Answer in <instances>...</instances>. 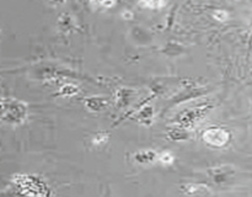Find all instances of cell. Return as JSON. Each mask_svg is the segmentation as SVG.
I'll use <instances>...</instances> for the list:
<instances>
[{
	"instance_id": "obj_8",
	"label": "cell",
	"mask_w": 252,
	"mask_h": 197,
	"mask_svg": "<svg viewBox=\"0 0 252 197\" xmlns=\"http://www.w3.org/2000/svg\"><path fill=\"white\" fill-rule=\"evenodd\" d=\"M135 95V91L132 90V89H126L122 88L117 91V95H116V102H117V106L120 107H126V106L129 105L133 101Z\"/></svg>"
},
{
	"instance_id": "obj_16",
	"label": "cell",
	"mask_w": 252,
	"mask_h": 197,
	"mask_svg": "<svg viewBox=\"0 0 252 197\" xmlns=\"http://www.w3.org/2000/svg\"><path fill=\"white\" fill-rule=\"evenodd\" d=\"M108 138H110V135H108L107 133H97V134L94 135L93 144L96 145V147H102V145H105L106 143L108 142Z\"/></svg>"
},
{
	"instance_id": "obj_1",
	"label": "cell",
	"mask_w": 252,
	"mask_h": 197,
	"mask_svg": "<svg viewBox=\"0 0 252 197\" xmlns=\"http://www.w3.org/2000/svg\"><path fill=\"white\" fill-rule=\"evenodd\" d=\"M29 105L25 101L14 98H4L1 100V121L2 123L17 127L26 122L29 118Z\"/></svg>"
},
{
	"instance_id": "obj_9",
	"label": "cell",
	"mask_w": 252,
	"mask_h": 197,
	"mask_svg": "<svg viewBox=\"0 0 252 197\" xmlns=\"http://www.w3.org/2000/svg\"><path fill=\"white\" fill-rule=\"evenodd\" d=\"M167 137H169V139L172 140V142H184V140L189 139L191 133H189V131L186 130V128L177 126V127L170 128V130L167 131Z\"/></svg>"
},
{
	"instance_id": "obj_6",
	"label": "cell",
	"mask_w": 252,
	"mask_h": 197,
	"mask_svg": "<svg viewBox=\"0 0 252 197\" xmlns=\"http://www.w3.org/2000/svg\"><path fill=\"white\" fill-rule=\"evenodd\" d=\"M84 103H85V107L91 112H100V111L106 110V107L108 106V101L105 98H101V96L86 98Z\"/></svg>"
},
{
	"instance_id": "obj_7",
	"label": "cell",
	"mask_w": 252,
	"mask_h": 197,
	"mask_svg": "<svg viewBox=\"0 0 252 197\" xmlns=\"http://www.w3.org/2000/svg\"><path fill=\"white\" fill-rule=\"evenodd\" d=\"M181 190L184 191V194L191 195V196H203V195H212V191L209 190L208 186L201 184H186L182 185Z\"/></svg>"
},
{
	"instance_id": "obj_3",
	"label": "cell",
	"mask_w": 252,
	"mask_h": 197,
	"mask_svg": "<svg viewBox=\"0 0 252 197\" xmlns=\"http://www.w3.org/2000/svg\"><path fill=\"white\" fill-rule=\"evenodd\" d=\"M202 138L207 144L214 148H223L230 142L231 134L228 130L220 127H209L202 133Z\"/></svg>"
},
{
	"instance_id": "obj_11",
	"label": "cell",
	"mask_w": 252,
	"mask_h": 197,
	"mask_svg": "<svg viewBox=\"0 0 252 197\" xmlns=\"http://www.w3.org/2000/svg\"><path fill=\"white\" fill-rule=\"evenodd\" d=\"M130 36H132L133 39L138 38V43L147 44L149 42H152V34L145 29H142V27H133L132 32H130Z\"/></svg>"
},
{
	"instance_id": "obj_12",
	"label": "cell",
	"mask_w": 252,
	"mask_h": 197,
	"mask_svg": "<svg viewBox=\"0 0 252 197\" xmlns=\"http://www.w3.org/2000/svg\"><path fill=\"white\" fill-rule=\"evenodd\" d=\"M79 91H80V89H79L78 85L73 83H65L59 88L58 95L63 96V98H73Z\"/></svg>"
},
{
	"instance_id": "obj_20",
	"label": "cell",
	"mask_w": 252,
	"mask_h": 197,
	"mask_svg": "<svg viewBox=\"0 0 252 197\" xmlns=\"http://www.w3.org/2000/svg\"><path fill=\"white\" fill-rule=\"evenodd\" d=\"M133 16H134V14L130 10H123L122 14H121V17L123 20H132Z\"/></svg>"
},
{
	"instance_id": "obj_18",
	"label": "cell",
	"mask_w": 252,
	"mask_h": 197,
	"mask_svg": "<svg viewBox=\"0 0 252 197\" xmlns=\"http://www.w3.org/2000/svg\"><path fill=\"white\" fill-rule=\"evenodd\" d=\"M213 17L216 20H218V21L224 22L228 20L229 15H228V12L224 11V10H217V11L213 12Z\"/></svg>"
},
{
	"instance_id": "obj_13",
	"label": "cell",
	"mask_w": 252,
	"mask_h": 197,
	"mask_svg": "<svg viewBox=\"0 0 252 197\" xmlns=\"http://www.w3.org/2000/svg\"><path fill=\"white\" fill-rule=\"evenodd\" d=\"M153 117H154V108L150 105L144 106L137 115L139 122L144 123V125H149L150 121H153Z\"/></svg>"
},
{
	"instance_id": "obj_19",
	"label": "cell",
	"mask_w": 252,
	"mask_h": 197,
	"mask_svg": "<svg viewBox=\"0 0 252 197\" xmlns=\"http://www.w3.org/2000/svg\"><path fill=\"white\" fill-rule=\"evenodd\" d=\"M46 2L51 6H61V5L65 4L66 0H46Z\"/></svg>"
},
{
	"instance_id": "obj_17",
	"label": "cell",
	"mask_w": 252,
	"mask_h": 197,
	"mask_svg": "<svg viewBox=\"0 0 252 197\" xmlns=\"http://www.w3.org/2000/svg\"><path fill=\"white\" fill-rule=\"evenodd\" d=\"M91 2L100 7H112L115 5L116 0H91Z\"/></svg>"
},
{
	"instance_id": "obj_5",
	"label": "cell",
	"mask_w": 252,
	"mask_h": 197,
	"mask_svg": "<svg viewBox=\"0 0 252 197\" xmlns=\"http://www.w3.org/2000/svg\"><path fill=\"white\" fill-rule=\"evenodd\" d=\"M159 153L154 149H142L138 150L133 155V159L135 163L140 165H152L155 162H158Z\"/></svg>"
},
{
	"instance_id": "obj_21",
	"label": "cell",
	"mask_w": 252,
	"mask_h": 197,
	"mask_svg": "<svg viewBox=\"0 0 252 197\" xmlns=\"http://www.w3.org/2000/svg\"><path fill=\"white\" fill-rule=\"evenodd\" d=\"M250 20H251V21H250V24H251V26H252V16H251V19H250Z\"/></svg>"
},
{
	"instance_id": "obj_15",
	"label": "cell",
	"mask_w": 252,
	"mask_h": 197,
	"mask_svg": "<svg viewBox=\"0 0 252 197\" xmlns=\"http://www.w3.org/2000/svg\"><path fill=\"white\" fill-rule=\"evenodd\" d=\"M158 162L162 165H171L175 162V157L171 152L169 150H164V152L159 153V157H158Z\"/></svg>"
},
{
	"instance_id": "obj_4",
	"label": "cell",
	"mask_w": 252,
	"mask_h": 197,
	"mask_svg": "<svg viewBox=\"0 0 252 197\" xmlns=\"http://www.w3.org/2000/svg\"><path fill=\"white\" fill-rule=\"evenodd\" d=\"M208 175L216 184H225L235 175V170L231 165H219V166L211 167L208 170Z\"/></svg>"
},
{
	"instance_id": "obj_2",
	"label": "cell",
	"mask_w": 252,
	"mask_h": 197,
	"mask_svg": "<svg viewBox=\"0 0 252 197\" xmlns=\"http://www.w3.org/2000/svg\"><path fill=\"white\" fill-rule=\"evenodd\" d=\"M209 110H211V107L204 106V107H193L182 111V112L179 113L176 118L177 125L189 131L193 130L196 126H198L204 120Z\"/></svg>"
},
{
	"instance_id": "obj_14",
	"label": "cell",
	"mask_w": 252,
	"mask_h": 197,
	"mask_svg": "<svg viewBox=\"0 0 252 197\" xmlns=\"http://www.w3.org/2000/svg\"><path fill=\"white\" fill-rule=\"evenodd\" d=\"M139 1L144 7H148V9H152V10H157V9H161L162 6H165L167 0H139Z\"/></svg>"
},
{
	"instance_id": "obj_10",
	"label": "cell",
	"mask_w": 252,
	"mask_h": 197,
	"mask_svg": "<svg viewBox=\"0 0 252 197\" xmlns=\"http://www.w3.org/2000/svg\"><path fill=\"white\" fill-rule=\"evenodd\" d=\"M75 21H74V19L69 14H62L58 17V27L63 33H69V32H71L75 29Z\"/></svg>"
}]
</instances>
